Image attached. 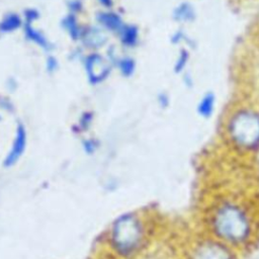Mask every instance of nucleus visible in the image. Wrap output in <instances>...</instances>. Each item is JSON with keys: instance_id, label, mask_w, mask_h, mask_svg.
<instances>
[{"instance_id": "obj_1", "label": "nucleus", "mask_w": 259, "mask_h": 259, "mask_svg": "<svg viewBox=\"0 0 259 259\" xmlns=\"http://www.w3.org/2000/svg\"><path fill=\"white\" fill-rule=\"evenodd\" d=\"M26 145V132L22 124H18L16 128L15 139L12 145V148L4 160V166H12L22 155Z\"/></svg>"}, {"instance_id": "obj_2", "label": "nucleus", "mask_w": 259, "mask_h": 259, "mask_svg": "<svg viewBox=\"0 0 259 259\" xmlns=\"http://www.w3.org/2000/svg\"><path fill=\"white\" fill-rule=\"evenodd\" d=\"M88 78L91 83L101 81L107 75V68L103 64V60L98 55H91L86 59L85 63Z\"/></svg>"}, {"instance_id": "obj_3", "label": "nucleus", "mask_w": 259, "mask_h": 259, "mask_svg": "<svg viewBox=\"0 0 259 259\" xmlns=\"http://www.w3.org/2000/svg\"><path fill=\"white\" fill-rule=\"evenodd\" d=\"M24 33L27 39L35 42L37 46L41 47L45 50H50L52 48L49 40L46 38V36L38 30L34 29L31 23H25L24 24Z\"/></svg>"}, {"instance_id": "obj_4", "label": "nucleus", "mask_w": 259, "mask_h": 259, "mask_svg": "<svg viewBox=\"0 0 259 259\" xmlns=\"http://www.w3.org/2000/svg\"><path fill=\"white\" fill-rule=\"evenodd\" d=\"M21 25V18L16 13H9L4 16L0 22L1 32H11L19 28Z\"/></svg>"}, {"instance_id": "obj_5", "label": "nucleus", "mask_w": 259, "mask_h": 259, "mask_svg": "<svg viewBox=\"0 0 259 259\" xmlns=\"http://www.w3.org/2000/svg\"><path fill=\"white\" fill-rule=\"evenodd\" d=\"M98 21L110 30H118L121 27L120 18L111 12H103L98 15Z\"/></svg>"}, {"instance_id": "obj_6", "label": "nucleus", "mask_w": 259, "mask_h": 259, "mask_svg": "<svg viewBox=\"0 0 259 259\" xmlns=\"http://www.w3.org/2000/svg\"><path fill=\"white\" fill-rule=\"evenodd\" d=\"M62 26L68 31L71 38L78 39L81 36V29L79 28V25L77 23V20L74 14L67 15L62 20Z\"/></svg>"}, {"instance_id": "obj_7", "label": "nucleus", "mask_w": 259, "mask_h": 259, "mask_svg": "<svg viewBox=\"0 0 259 259\" xmlns=\"http://www.w3.org/2000/svg\"><path fill=\"white\" fill-rule=\"evenodd\" d=\"M84 42L87 44V46H91V47H97L100 46L103 41L104 38L102 36V34L100 32H98L95 29H90L87 30L83 35H82Z\"/></svg>"}, {"instance_id": "obj_8", "label": "nucleus", "mask_w": 259, "mask_h": 259, "mask_svg": "<svg viewBox=\"0 0 259 259\" xmlns=\"http://www.w3.org/2000/svg\"><path fill=\"white\" fill-rule=\"evenodd\" d=\"M213 95L212 94H207L204 96V98L201 100L199 106H198V111L200 112L201 115L203 116H209L210 113L212 112L213 108Z\"/></svg>"}, {"instance_id": "obj_9", "label": "nucleus", "mask_w": 259, "mask_h": 259, "mask_svg": "<svg viewBox=\"0 0 259 259\" xmlns=\"http://www.w3.org/2000/svg\"><path fill=\"white\" fill-rule=\"evenodd\" d=\"M137 38V30L135 27H125L122 33V41L127 46H132L135 44Z\"/></svg>"}, {"instance_id": "obj_10", "label": "nucleus", "mask_w": 259, "mask_h": 259, "mask_svg": "<svg viewBox=\"0 0 259 259\" xmlns=\"http://www.w3.org/2000/svg\"><path fill=\"white\" fill-rule=\"evenodd\" d=\"M39 17V13L35 9H26L24 12V18H25V23H31L35 19Z\"/></svg>"}, {"instance_id": "obj_11", "label": "nucleus", "mask_w": 259, "mask_h": 259, "mask_svg": "<svg viewBox=\"0 0 259 259\" xmlns=\"http://www.w3.org/2000/svg\"><path fill=\"white\" fill-rule=\"evenodd\" d=\"M120 70L124 75H128L130 73H132L133 68H134V64L131 60H122L119 64Z\"/></svg>"}, {"instance_id": "obj_12", "label": "nucleus", "mask_w": 259, "mask_h": 259, "mask_svg": "<svg viewBox=\"0 0 259 259\" xmlns=\"http://www.w3.org/2000/svg\"><path fill=\"white\" fill-rule=\"evenodd\" d=\"M58 68V62H57V59L53 56L49 57L47 59V70L49 72H54L56 71Z\"/></svg>"}, {"instance_id": "obj_13", "label": "nucleus", "mask_w": 259, "mask_h": 259, "mask_svg": "<svg viewBox=\"0 0 259 259\" xmlns=\"http://www.w3.org/2000/svg\"><path fill=\"white\" fill-rule=\"evenodd\" d=\"M68 6L72 12H77L81 9V3L78 0H72L68 3Z\"/></svg>"}, {"instance_id": "obj_14", "label": "nucleus", "mask_w": 259, "mask_h": 259, "mask_svg": "<svg viewBox=\"0 0 259 259\" xmlns=\"http://www.w3.org/2000/svg\"><path fill=\"white\" fill-rule=\"evenodd\" d=\"M0 107L5 110H11L13 108V105L7 98H0Z\"/></svg>"}, {"instance_id": "obj_15", "label": "nucleus", "mask_w": 259, "mask_h": 259, "mask_svg": "<svg viewBox=\"0 0 259 259\" xmlns=\"http://www.w3.org/2000/svg\"><path fill=\"white\" fill-rule=\"evenodd\" d=\"M90 120H91V114L89 113H85L82 117H81V120H80V123L83 127H88L89 123H90Z\"/></svg>"}, {"instance_id": "obj_16", "label": "nucleus", "mask_w": 259, "mask_h": 259, "mask_svg": "<svg viewBox=\"0 0 259 259\" xmlns=\"http://www.w3.org/2000/svg\"><path fill=\"white\" fill-rule=\"evenodd\" d=\"M84 148H85V150H86L87 152H92L93 149H94V146H93V144H92L91 141H85V143H84Z\"/></svg>"}, {"instance_id": "obj_17", "label": "nucleus", "mask_w": 259, "mask_h": 259, "mask_svg": "<svg viewBox=\"0 0 259 259\" xmlns=\"http://www.w3.org/2000/svg\"><path fill=\"white\" fill-rule=\"evenodd\" d=\"M16 81L14 80V79H9L8 80V82H7V87H8V89H10V90H14L15 88H16Z\"/></svg>"}, {"instance_id": "obj_18", "label": "nucleus", "mask_w": 259, "mask_h": 259, "mask_svg": "<svg viewBox=\"0 0 259 259\" xmlns=\"http://www.w3.org/2000/svg\"><path fill=\"white\" fill-rule=\"evenodd\" d=\"M100 2L105 6H110L111 5V0H100Z\"/></svg>"}, {"instance_id": "obj_19", "label": "nucleus", "mask_w": 259, "mask_h": 259, "mask_svg": "<svg viewBox=\"0 0 259 259\" xmlns=\"http://www.w3.org/2000/svg\"><path fill=\"white\" fill-rule=\"evenodd\" d=\"M0 119H1V118H0Z\"/></svg>"}]
</instances>
